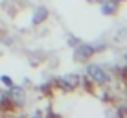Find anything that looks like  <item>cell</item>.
I'll list each match as a JSON object with an SVG mask.
<instances>
[{
	"mask_svg": "<svg viewBox=\"0 0 127 118\" xmlns=\"http://www.w3.org/2000/svg\"><path fill=\"white\" fill-rule=\"evenodd\" d=\"M87 72H89V78L96 83V85H105V83L109 81L107 72H105L101 67H98V65H90Z\"/></svg>",
	"mask_w": 127,
	"mask_h": 118,
	"instance_id": "obj_1",
	"label": "cell"
},
{
	"mask_svg": "<svg viewBox=\"0 0 127 118\" xmlns=\"http://www.w3.org/2000/svg\"><path fill=\"white\" fill-rule=\"evenodd\" d=\"M77 83H79V78H77L76 74H68V76L61 78V79L57 81V85H59L63 90H70V89H76Z\"/></svg>",
	"mask_w": 127,
	"mask_h": 118,
	"instance_id": "obj_2",
	"label": "cell"
},
{
	"mask_svg": "<svg viewBox=\"0 0 127 118\" xmlns=\"http://www.w3.org/2000/svg\"><path fill=\"white\" fill-rule=\"evenodd\" d=\"M92 54H94V48L90 44H79L77 50H76V54H74V57L77 61H83V59H89Z\"/></svg>",
	"mask_w": 127,
	"mask_h": 118,
	"instance_id": "obj_3",
	"label": "cell"
},
{
	"mask_svg": "<svg viewBox=\"0 0 127 118\" xmlns=\"http://www.w3.org/2000/svg\"><path fill=\"white\" fill-rule=\"evenodd\" d=\"M46 17H48L46 7H37L35 13H33V24H39V22H42V20H46Z\"/></svg>",
	"mask_w": 127,
	"mask_h": 118,
	"instance_id": "obj_4",
	"label": "cell"
},
{
	"mask_svg": "<svg viewBox=\"0 0 127 118\" xmlns=\"http://www.w3.org/2000/svg\"><path fill=\"white\" fill-rule=\"evenodd\" d=\"M116 9V6H114V0L112 2H109V4H103V7H101V11H103V15H111L112 11Z\"/></svg>",
	"mask_w": 127,
	"mask_h": 118,
	"instance_id": "obj_5",
	"label": "cell"
},
{
	"mask_svg": "<svg viewBox=\"0 0 127 118\" xmlns=\"http://www.w3.org/2000/svg\"><path fill=\"white\" fill-rule=\"evenodd\" d=\"M0 81H2L4 85H7L9 89L13 87V81H11V78H7V76H2V78H0Z\"/></svg>",
	"mask_w": 127,
	"mask_h": 118,
	"instance_id": "obj_6",
	"label": "cell"
}]
</instances>
